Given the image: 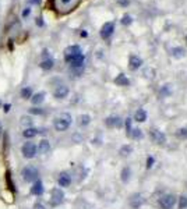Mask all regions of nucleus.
<instances>
[{
    "instance_id": "f257e3e1",
    "label": "nucleus",
    "mask_w": 187,
    "mask_h": 209,
    "mask_svg": "<svg viewBox=\"0 0 187 209\" xmlns=\"http://www.w3.org/2000/svg\"><path fill=\"white\" fill-rule=\"evenodd\" d=\"M71 126V116L69 113H62L59 117H56L53 121V127L56 128V131L63 133Z\"/></svg>"
},
{
    "instance_id": "f03ea898",
    "label": "nucleus",
    "mask_w": 187,
    "mask_h": 209,
    "mask_svg": "<svg viewBox=\"0 0 187 209\" xmlns=\"http://www.w3.org/2000/svg\"><path fill=\"white\" fill-rule=\"evenodd\" d=\"M21 152H23V156L27 158V159H32V158L36 156V152H38V148L34 142L31 141H27L25 144L21 147Z\"/></svg>"
},
{
    "instance_id": "7ed1b4c3",
    "label": "nucleus",
    "mask_w": 187,
    "mask_h": 209,
    "mask_svg": "<svg viewBox=\"0 0 187 209\" xmlns=\"http://www.w3.org/2000/svg\"><path fill=\"white\" fill-rule=\"evenodd\" d=\"M64 60L71 66L73 69H81L85 57H84L82 53H78V55H74V56H64Z\"/></svg>"
},
{
    "instance_id": "20e7f679",
    "label": "nucleus",
    "mask_w": 187,
    "mask_h": 209,
    "mask_svg": "<svg viewBox=\"0 0 187 209\" xmlns=\"http://www.w3.org/2000/svg\"><path fill=\"white\" fill-rule=\"evenodd\" d=\"M21 176L25 181L31 183V181H35L38 180V170L32 166H25L23 170H21Z\"/></svg>"
},
{
    "instance_id": "39448f33",
    "label": "nucleus",
    "mask_w": 187,
    "mask_h": 209,
    "mask_svg": "<svg viewBox=\"0 0 187 209\" xmlns=\"http://www.w3.org/2000/svg\"><path fill=\"white\" fill-rule=\"evenodd\" d=\"M176 204V197L173 194H165L159 198V206L162 209H172Z\"/></svg>"
},
{
    "instance_id": "423d86ee",
    "label": "nucleus",
    "mask_w": 187,
    "mask_h": 209,
    "mask_svg": "<svg viewBox=\"0 0 187 209\" xmlns=\"http://www.w3.org/2000/svg\"><path fill=\"white\" fill-rule=\"evenodd\" d=\"M63 198H64V193H63L60 188L52 190V197H50V204H52V205H59V204H62Z\"/></svg>"
},
{
    "instance_id": "0eeeda50",
    "label": "nucleus",
    "mask_w": 187,
    "mask_h": 209,
    "mask_svg": "<svg viewBox=\"0 0 187 209\" xmlns=\"http://www.w3.org/2000/svg\"><path fill=\"white\" fill-rule=\"evenodd\" d=\"M113 31H115V24L113 23H105L101 28V36L103 38V39H108V38H110L112 36Z\"/></svg>"
},
{
    "instance_id": "6e6552de",
    "label": "nucleus",
    "mask_w": 187,
    "mask_h": 209,
    "mask_svg": "<svg viewBox=\"0 0 187 209\" xmlns=\"http://www.w3.org/2000/svg\"><path fill=\"white\" fill-rule=\"evenodd\" d=\"M151 138H152V141H154L155 144H158V145H162V144H165L166 142V135L162 133V131H159V130H151Z\"/></svg>"
},
{
    "instance_id": "1a4fd4ad",
    "label": "nucleus",
    "mask_w": 187,
    "mask_h": 209,
    "mask_svg": "<svg viewBox=\"0 0 187 209\" xmlns=\"http://www.w3.org/2000/svg\"><path fill=\"white\" fill-rule=\"evenodd\" d=\"M67 95H69V88H67L66 85H59L55 89V92H53V96L56 99H64Z\"/></svg>"
},
{
    "instance_id": "9d476101",
    "label": "nucleus",
    "mask_w": 187,
    "mask_h": 209,
    "mask_svg": "<svg viewBox=\"0 0 187 209\" xmlns=\"http://www.w3.org/2000/svg\"><path fill=\"white\" fill-rule=\"evenodd\" d=\"M57 183H59L60 187H69L71 184V176L69 173H60L59 177H57Z\"/></svg>"
},
{
    "instance_id": "9b49d317",
    "label": "nucleus",
    "mask_w": 187,
    "mask_h": 209,
    "mask_svg": "<svg viewBox=\"0 0 187 209\" xmlns=\"http://www.w3.org/2000/svg\"><path fill=\"white\" fill-rule=\"evenodd\" d=\"M105 124L108 126V127H110V128L120 127V126H121V120H120V117H119V116H109V117H106Z\"/></svg>"
},
{
    "instance_id": "f8f14e48",
    "label": "nucleus",
    "mask_w": 187,
    "mask_h": 209,
    "mask_svg": "<svg viewBox=\"0 0 187 209\" xmlns=\"http://www.w3.org/2000/svg\"><path fill=\"white\" fill-rule=\"evenodd\" d=\"M31 193L34 195H42L43 194V184L41 180H35L34 181V186L31 187Z\"/></svg>"
},
{
    "instance_id": "ddd939ff",
    "label": "nucleus",
    "mask_w": 187,
    "mask_h": 209,
    "mask_svg": "<svg viewBox=\"0 0 187 209\" xmlns=\"http://www.w3.org/2000/svg\"><path fill=\"white\" fill-rule=\"evenodd\" d=\"M128 64H130V69L131 70H138L142 64V60L138 57V56H130V60H128Z\"/></svg>"
},
{
    "instance_id": "4468645a",
    "label": "nucleus",
    "mask_w": 187,
    "mask_h": 209,
    "mask_svg": "<svg viewBox=\"0 0 187 209\" xmlns=\"http://www.w3.org/2000/svg\"><path fill=\"white\" fill-rule=\"evenodd\" d=\"M36 148H38V152H39V154H48L50 151V142L48 140H42Z\"/></svg>"
},
{
    "instance_id": "2eb2a0df",
    "label": "nucleus",
    "mask_w": 187,
    "mask_h": 209,
    "mask_svg": "<svg viewBox=\"0 0 187 209\" xmlns=\"http://www.w3.org/2000/svg\"><path fill=\"white\" fill-rule=\"evenodd\" d=\"M38 134H39V131L36 130V128H34V127H28V128H25V130L23 131V137L27 138V140H31V138L36 137Z\"/></svg>"
},
{
    "instance_id": "dca6fc26",
    "label": "nucleus",
    "mask_w": 187,
    "mask_h": 209,
    "mask_svg": "<svg viewBox=\"0 0 187 209\" xmlns=\"http://www.w3.org/2000/svg\"><path fill=\"white\" fill-rule=\"evenodd\" d=\"M78 53H81V48L78 45H71L64 49V56H74L78 55Z\"/></svg>"
},
{
    "instance_id": "f3484780",
    "label": "nucleus",
    "mask_w": 187,
    "mask_h": 209,
    "mask_svg": "<svg viewBox=\"0 0 187 209\" xmlns=\"http://www.w3.org/2000/svg\"><path fill=\"white\" fill-rule=\"evenodd\" d=\"M115 82L117 85H120V87H127V85L130 84V80H128L124 74H119L115 78Z\"/></svg>"
},
{
    "instance_id": "a211bd4d",
    "label": "nucleus",
    "mask_w": 187,
    "mask_h": 209,
    "mask_svg": "<svg viewBox=\"0 0 187 209\" xmlns=\"http://www.w3.org/2000/svg\"><path fill=\"white\" fill-rule=\"evenodd\" d=\"M144 204V199L141 198V195H133V198L130 199V205L134 209H137L138 206H141Z\"/></svg>"
},
{
    "instance_id": "6ab92c4d",
    "label": "nucleus",
    "mask_w": 187,
    "mask_h": 209,
    "mask_svg": "<svg viewBox=\"0 0 187 209\" xmlns=\"http://www.w3.org/2000/svg\"><path fill=\"white\" fill-rule=\"evenodd\" d=\"M134 120L138 121V123H144V121L147 120V113H145V110L138 109V110L135 112V115H134Z\"/></svg>"
},
{
    "instance_id": "aec40b11",
    "label": "nucleus",
    "mask_w": 187,
    "mask_h": 209,
    "mask_svg": "<svg viewBox=\"0 0 187 209\" xmlns=\"http://www.w3.org/2000/svg\"><path fill=\"white\" fill-rule=\"evenodd\" d=\"M31 101H32V104L42 103V102L45 101V92H38V94H34L32 98H31Z\"/></svg>"
},
{
    "instance_id": "412c9836",
    "label": "nucleus",
    "mask_w": 187,
    "mask_h": 209,
    "mask_svg": "<svg viewBox=\"0 0 187 209\" xmlns=\"http://www.w3.org/2000/svg\"><path fill=\"white\" fill-rule=\"evenodd\" d=\"M21 98L23 99H31L32 98V89L30 87H25V88L21 89Z\"/></svg>"
},
{
    "instance_id": "4be33fe9",
    "label": "nucleus",
    "mask_w": 187,
    "mask_h": 209,
    "mask_svg": "<svg viewBox=\"0 0 187 209\" xmlns=\"http://www.w3.org/2000/svg\"><path fill=\"white\" fill-rule=\"evenodd\" d=\"M130 174H131L130 169H128V167H124V169L121 170V181H123V183H127L128 180H130Z\"/></svg>"
},
{
    "instance_id": "5701e85b",
    "label": "nucleus",
    "mask_w": 187,
    "mask_h": 209,
    "mask_svg": "<svg viewBox=\"0 0 187 209\" xmlns=\"http://www.w3.org/2000/svg\"><path fill=\"white\" fill-rule=\"evenodd\" d=\"M53 67V59H45L42 63H41V69L43 70H50Z\"/></svg>"
},
{
    "instance_id": "b1692460",
    "label": "nucleus",
    "mask_w": 187,
    "mask_h": 209,
    "mask_svg": "<svg viewBox=\"0 0 187 209\" xmlns=\"http://www.w3.org/2000/svg\"><path fill=\"white\" fill-rule=\"evenodd\" d=\"M184 53L186 52H184L183 48H173V49H172V56H174V57H177V59L183 57Z\"/></svg>"
},
{
    "instance_id": "393cba45",
    "label": "nucleus",
    "mask_w": 187,
    "mask_h": 209,
    "mask_svg": "<svg viewBox=\"0 0 187 209\" xmlns=\"http://www.w3.org/2000/svg\"><path fill=\"white\" fill-rule=\"evenodd\" d=\"M133 152V148L131 145H124V147H121L120 148V154L121 156H128V155Z\"/></svg>"
},
{
    "instance_id": "a878e982",
    "label": "nucleus",
    "mask_w": 187,
    "mask_h": 209,
    "mask_svg": "<svg viewBox=\"0 0 187 209\" xmlns=\"http://www.w3.org/2000/svg\"><path fill=\"white\" fill-rule=\"evenodd\" d=\"M89 121H91V117H89L88 115H82V116H80V126H87V124H89Z\"/></svg>"
},
{
    "instance_id": "bb28decb",
    "label": "nucleus",
    "mask_w": 187,
    "mask_h": 209,
    "mask_svg": "<svg viewBox=\"0 0 187 209\" xmlns=\"http://www.w3.org/2000/svg\"><path fill=\"white\" fill-rule=\"evenodd\" d=\"M179 208L180 209L187 208V197L186 195H182L180 198H179Z\"/></svg>"
},
{
    "instance_id": "cd10ccee",
    "label": "nucleus",
    "mask_w": 187,
    "mask_h": 209,
    "mask_svg": "<svg viewBox=\"0 0 187 209\" xmlns=\"http://www.w3.org/2000/svg\"><path fill=\"white\" fill-rule=\"evenodd\" d=\"M131 23H133L131 17L128 16V14H124V16H123V18H121V24H123V25H130Z\"/></svg>"
},
{
    "instance_id": "c85d7f7f",
    "label": "nucleus",
    "mask_w": 187,
    "mask_h": 209,
    "mask_svg": "<svg viewBox=\"0 0 187 209\" xmlns=\"http://www.w3.org/2000/svg\"><path fill=\"white\" fill-rule=\"evenodd\" d=\"M130 135H133V138H135V140H140V138H142V131L141 130H131V133H130Z\"/></svg>"
},
{
    "instance_id": "c756f323",
    "label": "nucleus",
    "mask_w": 187,
    "mask_h": 209,
    "mask_svg": "<svg viewBox=\"0 0 187 209\" xmlns=\"http://www.w3.org/2000/svg\"><path fill=\"white\" fill-rule=\"evenodd\" d=\"M30 113H31V115L41 116V115H43V113H45V110H43V109H41V108H32V109H30Z\"/></svg>"
},
{
    "instance_id": "7c9ffc66",
    "label": "nucleus",
    "mask_w": 187,
    "mask_h": 209,
    "mask_svg": "<svg viewBox=\"0 0 187 209\" xmlns=\"http://www.w3.org/2000/svg\"><path fill=\"white\" fill-rule=\"evenodd\" d=\"M177 137L179 138H187V128H180L177 131Z\"/></svg>"
},
{
    "instance_id": "2f4dec72",
    "label": "nucleus",
    "mask_w": 187,
    "mask_h": 209,
    "mask_svg": "<svg viewBox=\"0 0 187 209\" xmlns=\"http://www.w3.org/2000/svg\"><path fill=\"white\" fill-rule=\"evenodd\" d=\"M171 85H165L164 88H162V91H161V95H165V96H166V95H171Z\"/></svg>"
},
{
    "instance_id": "473e14b6",
    "label": "nucleus",
    "mask_w": 187,
    "mask_h": 209,
    "mask_svg": "<svg viewBox=\"0 0 187 209\" xmlns=\"http://www.w3.org/2000/svg\"><path fill=\"white\" fill-rule=\"evenodd\" d=\"M21 124H24V126H30V124H31V119H30V117H21Z\"/></svg>"
},
{
    "instance_id": "72a5a7b5",
    "label": "nucleus",
    "mask_w": 187,
    "mask_h": 209,
    "mask_svg": "<svg viewBox=\"0 0 187 209\" xmlns=\"http://www.w3.org/2000/svg\"><path fill=\"white\" fill-rule=\"evenodd\" d=\"M126 128H127V133L130 134V133H131V119H127V121H126Z\"/></svg>"
},
{
    "instance_id": "f704fd0d",
    "label": "nucleus",
    "mask_w": 187,
    "mask_h": 209,
    "mask_svg": "<svg viewBox=\"0 0 187 209\" xmlns=\"http://www.w3.org/2000/svg\"><path fill=\"white\" fill-rule=\"evenodd\" d=\"M152 165H154V158H152V156H148L147 158V167L149 169V167H152Z\"/></svg>"
},
{
    "instance_id": "c9c22d12",
    "label": "nucleus",
    "mask_w": 187,
    "mask_h": 209,
    "mask_svg": "<svg viewBox=\"0 0 187 209\" xmlns=\"http://www.w3.org/2000/svg\"><path fill=\"white\" fill-rule=\"evenodd\" d=\"M3 108H4V112H10V108H11V104L10 103H6V104H3Z\"/></svg>"
},
{
    "instance_id": "e433bc0d",
    "label": "nucleus",
    "mask_w": 187,
    "mask_h": 209,
    "mask_svg": "<svg viewBox=\"0 0 187 209\" xmlns=\"http://www.w3.org/2000/svg\"><path fill=\"white\" fill-rule=\"evenodd\" d=\"M34 209H45V206H43L42 204H35V205H34Z\"/></svg>"
},
{
    "instance_id": "4c0bfd02",
    "label": "nucleus",
    "mask_w": 187,
    "mask_h": 209,
    "mask_svg": "<svg viewBox=\"0 0 187 209\" xmlns=\"http://www.w3.org/2000/svg\"><path fill=\"white\" fill-rule=\"evenodd\" d=\"M28 2H30L31 4H39L42 0H28Z\"/></svg>"
},
{
    "instance_id": "58836bf2",
    "label": "nucleus",
    "mask_w": 187,
    "mask_h": 209,
    "mask_svg": "<svg viewBox=\"0 0 187 209\" xmlns=\"http://www.w3.org/2000/svg\"><path fill=\"white\" fill-rule=\"evenodd\" d=\"M30 9H25V10H24L23 11V17H27V16H28V14H30Z\"/></svg>"
},
{
    "instance_id": "ea45409f",
    "label": "nucleus",
    "mask_w": 187,
    "mask_h": 209,
    "mask_svg": "<svg viewBox=\"0 0 187 209\" xmlns=\"http://www.w3.org/2000/svg\"><path fill=\"white\" fill-rule=\"evenodd\" d=\"M36 24H38V25H39V27H42V25H43V23H42V18H41V17H39V18H36Z\"/></svg>"
},
{
    "instance_id": "a19ab883",
    "label": "nucleus",
    "mask_w": 187,
    "mask_h": 209,
    "mask_svg": "<svg viewBox=\"0 0 187 209\" xmlns=\"http://www.w3.org/2000/svg\"><path fill=\"white\" fill-rule=\"evenodd\" d=\"M119 3L123 4V6H127V4H128V0H119Z\"/></svg>"
},
{
    "instance_id": "79ce46f5",
    "label": "nucleus",
    "mask_w": 187,
    "mask_h": 209,
    "mask_svg": "<svg viewBox=\"0 0 187 209\" xmlns=\"http://www.w3.org/2000/svg\"><path fill=\"white\" fill-rule=\"evenodd\" d=\"M9 49L13 50V41H9Z\"/></svg>"
},
{
    "instance_id": "37998d69",
    "label": "nucleus",
    "mask_w": 187,
    "mask_h": 209,
    "mask_svg": "<svg viewBox=\"0 0 187 209\" xmlns=\"http://www.w3.org/2000/svg\"><path fill=\"white\" fill-rule=\"evenodd\" d=\"M2 134H3V126H2V123H0V137H2Z\"/></svg>"
},
{
    "instance_id": "c03bdc74",
    "label": "nucleus",
    "mask_w": 187,
    "mask_h": 209,
    "mask_svg": "<svg viewBox=\"0 0 187 209\" xmlns=\"http://www.w3.org/2000/svg\"><path fill=\"white\" fill-rule=\"evenodd\" d=\"M81 36H84V38L87 36V32H85V31H82V32H81Z\"/></svg>"
},
{
    "instance_id": "a18cd8bd",
    "label": "nucleus",
    "mask_w": 187,
    "mask_h": 209,
    "mask_svg": "<svg viewBox=\"0 0 187 209\" xmlns=\"http://www.w3.org/2000/svg\"><path fill=\"white\" fill-rule=\"evenodd\" d=\"M62 2H63V3H64V4H66V3H69L70 0H62Z\"/></svg>"
},
{
    "instance_id": "49530a36",
    "label": "nucleus",
    "mask_w": 187,
    "mask_h": 209,
    "mask_svg": "<svg viewBox=\"0 0 187 209\" xmlns=\"http://www.w3.org/2000/svg\"><path fill=\"white\" fill-rule=\"evenodd\" d=\"M0 108H3V102L0 101Z\"/></svg>"
},
{
    "instance_id": "de8ad7c7",
    "label": "nucleus",
    "mask_w": 187,
    "mask_h": 209,
    "mask_svg": "<svg viewBox=\"0 0 187 209\" xmlns=\"http://www.w3.org/2000/svg\"><path fill=\"white\" fill-rule=\"evenodd\" d=\"M186 42H187V36H186Z\"/></svg>"
}]
</instances>
